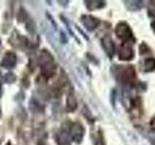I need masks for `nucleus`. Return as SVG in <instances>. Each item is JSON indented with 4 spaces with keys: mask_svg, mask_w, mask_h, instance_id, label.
<instances>
[{
    "mask_svg": "<svg viewBox=\"0 0 155 145\" xmlns=\"http://www.w3.org/2000/svg\"><path fill=\"white\" fill-rule=\"evenodd\" d=\"M94 145H106V141H105L103 133H102V130H100L97 132V135H96V139H95Z\"/></svg>",
    "mask_w": 155,
    "mask_h": 145,
    "instance_id": "nucleus-13",
    "label": "nucleus"
},
{
    "mask_svg": "<svg viewBox=\"0 0 155 145\" xmlns=\"http://www.w3.org/2000/svg\"><path fill=\"white\" fill-rule=\"evenodd\" d=\"M150 26H151V29L153 33L155 34V19H153V21H151V23H150Z\"/></svg>",
    "mask_w": 155,
    "mask_h": 145,
    "instance_id": "nucleus-18",
    "label": "nucleus"
},
{
    "mask_svg": "<svg viewBox=\"0 0 155 145\" xmlns=\"http://www.w3.org/2000/svg\"><path fill=\"white\" fill-rule=\"evenodd\" d=\"M86 7L90 11H95V10L102 9L106 6L105 1H101V0H90V1H85L84 2Z\"/></svg>",
    "mask_w": 155,
    "mask_h": 145,
    "instance_id": "nucleus-12",
    "label": "nucleus"
},
{
    "mask_svg": "<svg viewBox=\"0 0 155 145\" xmlns=\"http://www.w3.org/2000/svg\"><path fill=\"white\" fill-rule=\"evenodd\" d=\"M84 128L81 123L75 122L71 125L70 137L73 141L80 144L82 141V139H84Z\"/></svg>",
    "mask_w": 155,
    "mask_h": 145,
    "instance_id": "nucleus-4",
    "label": "nucleus"
},
{
    "mask_svg": "<svg viewBox=\"0 0 155 145\" xmlns=\"http://www.w3.org/2000/svg\"><path fill=\"white\" fill-rule=\"evenodd\" d=\"M154 71H155V58L153 57L145 58L143 62V72H152Z\"/></svg>",
    "mask_w": 155,
    "mask_h": 145,
    "instance_id": "nucleus-10",
    "label": "nucleus"
},
{
    "mask_svg": "<svg viewBox=\"0 0 155 145\" xmlns=\"http://www.w3.org/2000/svg\"><path fill=\"white\" fill-rule=\"evenodd\" d=\"M115 35L123 43L129 44L134 37L130 25L125 21H120L115 26Z\"/></svg>",
    "mask_w": 155,
    "mask_h": 145,
    "instance_id": "nucleus-3",
    "label": "nucleus"
},
{
    "mask_svg": "<svg viewBox=\"0 0 155 145\" xmlns=\"http://www.w3.org/2000/svg\"><path fill=\"white\" fill-rule=\"evenodd\" d=\"M16 64H17V55L12 51H8L5 53L1 62L2 67H4L5 69H13L16 66Z\"/></svg>",
    "mask_w": 155,
    "mask_h": 145,
    "instance_id": "nucleus-8",
    "label": "nucleus"
},
{
    "mask_svg": "<svg viewBox=\"0 0 155 145\" xmlns=\"http://www.w3.org/2000/svg\"><path fill=\"white\" fill-rule=\"evenodd\" d=\"M39 64L41 67L42 74L46 79H50L55 74L56 65L52 55L47 50H44L41 52L40 58H39Z\"/></svg>",
    "mask_w": 155,
    "mask_h": 145,
    "instance_id": "nucleus-2",
    "label": "nucleus"
},
{
    "mask_svg": "<svg viewBox=\"0 0 155 145\" xmlns=\"http://www.w3.org/2000/svg\"><path fill=\"white\" fill-rule=\"evenodd\" d=\"M81 21L86 30H88L90 32L94 31L100 24L99 19L93 16H91V14H84V16H81Z\"/></svg>",
    "mask_w": 155,
    "mask_h": 145,
    "instance_id": "nucleus-6",
    "label": "nucleus"
},
{
    "mask_svg": "<svg viewBox=\"0 0 155 145\" xmlns=\"http://www.w3.org/2000/svg\"><path fill=\"white\" fill-rule=\"evenodd\" d=\"M0 47H1V40H0Z\"/></svg>",
    "mask_w": 155,
    "mask_h": 145,
    "instance_id": "nucleus-21",
    "label": "nucleus"
},
{
    "mask_svg": "<svg viewBox=\"0 0 155 145\" xmlns=\"http://www.w3.org/2000/svg\"><path fill=\"white\" fill-rule=\"evenodd\" d=\"M8 145H11V144H8Z\"/></svg>",
    "mask_w": 155,
    "mask_h": 145,
    "instance_id": "nucleus-22",
    "label": "nucleus"
},
{
    "mask_svg": "<svg viewBox=\"0 0 155 145\" xmlns=\"http://www.w3.org/2000/svg\"><path fill=\"white\" fill-rule=\"evenodd\" d=\"M139 50H140V53L142 55H143V54H145V53L149 52V47H147V44H145L144 42L142 43V45L140 46Z\"/></svg>",
    "mask_w": 155,
    "mask_h": 145,
    "instance_id": "nucleus-15",
    "label": "nucleus"
},
{
    "mask_svg": "<svg viewBox=\"0 0 155 145\" xmlns=\"http://www.w3.org/2000/svg\"><path fill=\"white\" fill-rule=\"evenodd\" d=\"M115 79L125 86H132L136 80V72L135 69L131 66H117L115 67Z\"/></svg>",
    "mask_w": 155,
    "mask_h": 145,
    "instance_id": "nucleus-1",
    "label": "nucleus"
},
{
    "mask_svg": "<svg viewBox=\"0 0 155 145\" xmlns=\"http://www.w3.org/2000/svg\"><path fill=\"white\" fill-rule=\"evenodd\" d=\"M117 55H118V59L121 61H130L134 59L135 52H134L133 47H131L129 44L123 43L122 45L119 47Z\"/></svg>",
    "mask_w": 155,
    "mask_h": 145,
    "instance_id": "nucleus-5",
    "label": "nucleus"
},
{
    "mask_svg": "<svg viewBox=\"0 0 155 145\" xmlns=\"http://www.w3.org/2000/svg\"><path fill=\"white\" fill-rule=\"evenodd\" d=\"M77 106H78V102H77L76 97L74 93L70 92L66 99V109L69 111V112H73L74 110H76Z\"/></svg>",
    "mask_w": 155,
    "mask_h": 145,
    "instance_id": "nucleus-9",
    "label": "nucleus"
},
{
    "mask_svg": "<svg viewBox=\"0 0 155 145\" xmlns=\"http://www.w3.org/2000/svg\"><path fill=\"white\" fill-rule=\"evenodd\" d=\"M150 128H151L152 130H155V115L153 116V117L151 118V120H150Z\"/></svg>",
    "mask_w": 155,
    "mask_h": 145,
    "instance_id": "nucleus-17",
    "label": "nucleus"
},
{
    "mask_svg": "<svg viewBox=\"0 0 155 145\" xmlns=\"http://www.w3.org/2000/svg\"><path fill=\"white\" fill-rule=\"evenodd\" d=\"M153 4H150L148 10H147V14L149 17L151 18H155V2H152Z\"/></svg>",
    "mask_w": 155,
    "mask_h": 145,
    "instance_id": "nucleus-16",
    "label": "nucleus"
},
{
    "mask_svg": "<svg viewBox=\"0 0 155 145\" xmlns=\"http://www.w3.org/2000/svg\"><path fill=\"white\" fill-rule=\"evenodd\" d=\"M0 93H1V82H0Z\"/></svg>",
    "mask_w": 155,
    "mask_h": 145,
    "instance_id": "nucleus-20",
    "label": "nucleus"
},
{
    "mask_svg": "<svg viewBox=\"0 0 155 145\" xmlns=\"http://www.w3.org/2000/svg\"><path fill=\"white\" fill-rule=\"evenodd\" d=\"M1 115H2V111H1V108H0V118H1Z\"/></svg>",
    "mask_w": 155,
    "mask_h": 145,
    "instance_id": "nucleus-19",
    "label": "nucleus"
},
{
    "mask_svg": "<svg viewBox=\"0 0 155 145\" xmlns=\"http://www.w3.org/2000/svg\"><path fill=\"white\" fill-rule=\"evenodd\" d=\"M101 44L105 52L107 53V55L111 59V58L114 57V55L115 54V45H114V42L113 41V39L110 36H105L104 38H102Z\"/></svg>",
    "mask_w": 155,
    "mask_h": 145,
    "instance_id": "nucleus-7",
    "label": "nucleus"
},
{
    "mask_svg": "<svg viewBox=\"0 0 155 145\" xmlns=\"http://www.w3.org/2000/svg\"><path fill=\"white\" fill-rule=\"evenodd\" d=\"M16 79H17V77L13 72H8V74H6L4 76V81L6 82V83H13Z\"/></svg>",
    "mask_w": 155,
    "mask_h": 145,
    "instance_id": "nucleus-14",
    "label": "nucleus"
},
{
    "mask_svg": "<svg viewBox=\"0 0 155 145\" xmlns=\"http://www.w3.org/2000/svg\"><path fill=\"white\" fill-rule=\"evenodd\" d=\"M123 3L126 9L131 12H138L143 6V1H135V0H132V1H124Z\"/></svg>",
    "mask_w": 155,
    "mask_h": 145,
    "instance_id": "nucleus-11",
    "label": "nucleus"
}]
</instances>
